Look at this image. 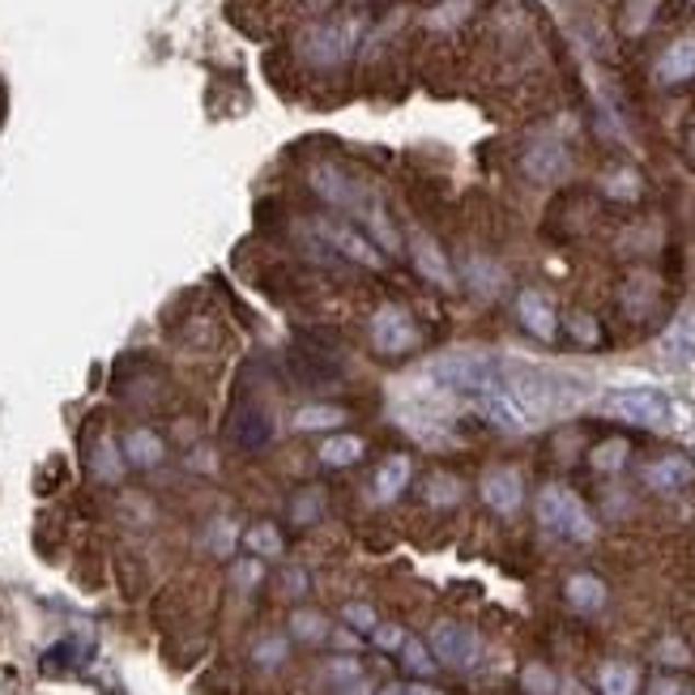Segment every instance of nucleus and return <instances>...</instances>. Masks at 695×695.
<instances>
[{
    "instance_id": "obj_1",
    "label": "nucleus",
    "mask_w": 695,
    "mask_h": 695,
    "mask_svg": "<svg viewBox=\"0 0 695 695\" xmlns=\"http://www.w3.org/2000/svg\"><path fill=\"white\" fill-rule=\"evenodd\" d=\"M500 388L503 397L525 414V423L534 419H559L568 410H577L584 401L589 385L577 376H559V372H542L529 363H500Z\"/></svg>"
},
{
    "instance_id": "obj_2",
    "label": "nucleus",
    "mask_w": 695,
    "mask_h": 695,
    "mask_svg": "<svg viewBox=\"0 0 695 695\" xmlns=\"http://www.w3.org/2000/svg\"><path fill=\"white\" fill-rule=\"evenodd\" d=\"M534 508H538L542 529H550L555 538H568V542L593 538V521H589L584 503H580L568 487H542Z\"/></svg>"
},
{
    "instance_id": "obj_3",
    "label": "nucleus",
    "mask_w": 695,
    "mask_h": 695,
    "mask_svg": "<svg viewBox=\"0 0 695 695\" xmlns=\"http://www.w3.org/2000/svg\"><path fill=\"white\" fill-rule=\"evenodd\" d=\"M354 39H358V22L346 18V22H316L299 35V56L308 60L311 69H338L354 52Z\"/></svg>"
},
{
    "instance_id": "obj_4",
    "label": "nucleus",
    "mask_w": 695,
    "mask_h": 695,
    "mask_svg": "<svg viewBox=\"0 0 695 695\" xmlns=\"http://www.w3.org/2000/svg\"><path fill=\"white\" fill-rule=\"evenodd\" d=\"M367 338H372L376 354H385V358H401V354H410V350L423 342V329L414 324V316H410L406 308L385 304V308L372 311V320H367Z\"/></svg>"
},
{
    "instance_id": "obj_5",
    "label": "nucleus",
    "mask_w": 695,
    "mask_h": 695,
    "mask_svg": "<svg viewBox=\"0 0 695 695\" xmlns=\"http://www.w3.org/2000/svg\"><path fill=\"white\" fill-rule=\"evenodd\" d=\"M431 372H435V380L465 388V392H474V397L487 392V388H500V363H491V358H482V354H448V358H440Z\"/></svg>"
},
{
    "instance_id": "obj_6",
    "label": "nucleus",
    "mask_w": 695,
    "mask_h": 695,
    "mask_svg": "<svg viewBox=\"0 0 695 695\" xmlns=\"http://www.w3.org/2000/svg\"><path fill=\"white\" fill-rule=\"evenodd\" d=\"M426 649L440 657L444 665L465 670V665H474V661H478V636H474L465 623H457V618H440V623L431 627Z\"/></svg>"
},
{
    "instance_id": "obj_7",
    "label": "nucleus",
    "mask_w": 695,
    "mask_h": 695,
    "mask_svg": "<svg viewBox=\"0 0 695 695\" xmlns=\"http://www.w3.org/2000/svg\"><path fill=\"white\" fill-rule=\"evenodd\" d=\"M606 410L623 419V423H636V426H661L670 419V406L657 388H627V392H615L606 401Z\"/></svg>"
},
{
    "instance_id": "obj_8",
    "label": "nucleus",
    "mask_w": 695,
    "mask_h": 695,
    "mask_svg": "<svg viewBox=\"0 0 695 695\" xmlns=\"http://www.w3.org/2000/svg\"><path fill=\"white\" fill-rule=\"evenodd\" d=\"M568 167H572V158H568V146H563L559 137H538V141H529V146L521 150V171H525L534 184L563 180Z\"/></svg>"
},
{
    "instance_id": "obj_9",
    "label": "nucleus",
    "mask_w": 695,
    "mask_h": 695,
    "mask_svg": "<svg viewBox=\"0 0 695 695\" xmlns=\"http://www.w3.org/2000/svg\"><path fill=\"white\" fill-rule=\"evenodd\" d=\"M227 435H231L235 448H243V453H257V448H265L273 440V423L270 414L261 410V406H252V401H239L231 414H227Z\"/></svg>"
},
{
    "instance_id": "obj_10",
    "label": "nucleus",
    "mask_w": 695,
    "mask_h": 695,
    "mask_svg": "<svg viewBox=\"0 0 695 695\" xmlns=\"http://www.w3.org/2000/svg\"><path fill=\"white\" fill-rule=\"evenodd\" d=\"M308 184L320 201H329V205H338V209H342V205H346V209H363L358 184L350 180L342 167H333V162H316L308 171Z\"/></svg>"
},
{
    "instance_id": "obj_11",
    "label": "nucleus",
    "mask_w": 695,
    "mask_h": 695,
    "mask_svg": "<svg viewBox=\"0 0 695 695\" xmlns=\"http://www.w3.org/2000/svg\"><path fill=\"white\" fill-rule=\"evenodd\" d=\"M482 500L491 503L495 512H503V516H512V512L521 508V500H525V482H521V474H516V469H508V465L487 469V474H482Z\"/></svg>"
},
{
    "instance_id": "obj_12",
    "label": "nucleus",
    "mask_w": 695,
    "mask_h": 695,
    "mask_svg": "<svg viewBox=\"0 0 695 695\" xmlns=\"http://www.w3.org/2000/svg\"><path fill=\"white\" fill-rule=\"evenodd\" d=\"M320 239H329L338 252H346L350 261H358V265H372V270H380L385 261H380V248L367 239L363 231H354V227H342V223H320L316 227Z\"/></svg>"
},
{
    "instance_id": "obj_13",
    "label": "nucleus",
    "mask_w": 695,
    "mask_h": 695,
    "mask_svg": "<svg viewBox=\"0 0 695 695\" xmlns=\"http://www.w3.org/2000/svg\"><path fill=\"white\" fill-rule=\"evenodd\" d=\"M653 78L661 81V86H683V81L695 78V35L674 39L661 56H657Z\"/></svg>"
},
{
    "instance_id": "obj_14",
    "label": "nucleus",
    "mask_w": 695,
    "mask_h": 695,
    "mask_svg": "<svg viewBox=\"0 0 695 695\" xmlns=\"http://www.w3.org/2000/svg\"><path fill=\"white\" fill-rule=\"evenodd\" d=\"M516 320H521L534 338L555 342V308L546 304V295H538V290H521V295H516Z\"/></svg>"
},
{
    "instance_id": "obj_15",
    "label": "nucleus",
    "mask_w": 695,
    "mask_h": 695,
    "mask_svg": "<svg viewBox=\"0 0 695 695\" xmlns=\"http://www.w3.org/2000/svg\"><path fill=\"white\" fill-rule=\"evenodd\" d=\"M695 478V465L687 457H661V462L645 465V482L661 491V495H674V491H683L687 482Z\"/></svg>"
},
{
    "instance_id": "obj_16",
    "label": "nucleus",
    "mask_w": 695,
    "mask_h": 695,
    "mask_svg": "<svg viewBox=\"0 0 695 695\" xmlns=\"http://www.w3.org/2000/svg\"><path fill=\"white\" fill-rule=\"evenodd\" d=\"M124 457H128V465H137V469H155L158 462H162V440H158V431H150V426H137V431H128L124 435V448H119Z\"/></svg>"
},
{
    "instance_id": "obj_17",
    "label": "nucleus",
    "mask_w": 695,
    "mask_h": 695,
    "mask_svg": "<svg viewBox=\"0 0 695 695\" xmlns=\"http://www.w3.org/2000/svg\"><path fill=\"white\" fill-rule=\"evenodd\" d=\"M563 593H568V602L577 606L580 615H593V611H602L606 606V584L597 577H589V572H580L563 584Z\"/></svg>"
},
{
    "instance_id": "obj_18",
    "label": "nucleus",
    "mask_w": 695,
    "mask_h": 695,
    "mask_svg": "<svg viewBox=\"0 0 695 695\" xmlns=\"http://www.w3.org/2000/svg\"><path fill=\"white\" fill-rule=\"evenodd\" d=\"M414 265H419V273L423 277H431L435 286H453V270H448V261H444V252L426 239V235H414Z\"/></svg>"
},
{
    "instance_id": "obj_19",
    "label": "nucleus",
    "mask_w": 695,
    "mask_h": 695,
    "mask_svg": "<svg viewBox=\"0 0 695 695\" xmlns=\"http://www.w3.org/2000/svg\"><path fill=\"white\" fill-rule=\"evenodd\" d=\"M406 482H410V457H388L376 474V500L392 503L406 491Z\"/></svg>"
},
{
    "instance_id": "obj_20",
    "label": "nucleus",
    "mask_w": 695,
    "mask_h": 695,
    "mask_svg": "<svg viewBox=\"0 0 695 695\" xmlns=\"http://www.w3.org/2000/svg\"><path fill=\"white\" fill-rule=\"evenodd\" d=\"M636 665H627V661H606L602 670H597V687L602 695H636Z\"/></svg>"
},
{
    "instance_id": "obj_21",
    "label": "nucleus",
    "mask_w": 695,
    "mask_h": 695,
    "mask_svg": "<svg viewBox=\"0 0 695 695\" xmlns=\"http://www.w3.org/2000/svg\"><path fill=\"white\" fill-rule=\"evenodd\" d=\"M657 9H661V0H627V4L618 9V31H623V35H645V31L653 26Z\"/></svg>"
},
{
    "instance_id": "obj_22",
    "label": "nucleus",
    "mask_w": 695,
    "mask_h": 695,
    "mask_svg": "<svg viewBox=\"0 0 695 695\" xmlns=\"http://www.w3.org/2000/svg\"><path fill=\"white\" fill-rule=\"evenodd\" d=\"M657 304V282L649 273H636L627 286H623V308L631 316H649V308Z\"/></svg>"
},
{
    "instance_id": "obj_23",
    "label": "nucleus",
    "mask_w": 695,
    "mask_h": 695,
    "mask_svg": "<svg viewBox=\"0 0 695 695\" xmlns=\"http://www.w3.org/2000/svg\"><path fill=\"white\" fill-rule=\"evenodd\" d=\"M358 457H363V440H354V435H329V440L320 444V462L333 465V469L354 465Z\"/></svg>"
},
{
    "instance_id": "obj_24",
    "label": "nucleus",
    "mask_w": 695,
    "mask_h": 695,
    "mask_svg": "<svg viewBox=\"0 0 695 695\" xmlns=\"http://www.w3.org/2000/svg\"><path fill=\"white\" fill-rule=\"evenodd\" d=\"M346 423V410L342 406H304L295 414V431H329V426Z\"/></svg>"
},
{
    "instance_id": "obj_25",
    "label": "nucleus",
    "mask_w": 695,
    "mask_h": 695,
    "mask_svg": "<svg viewBox=\"0 0 695 695\" xmlns=\"http://www.w3.org/2000/svg\"><path fill=\"white\" fill-rule=\"evenodd\" d=\"M358 214H363L367 231H372V239H376V248H380V252H397V243H401V239H397V231H392V223H388L385 209L372 201V205H363Z\"/></svg>"
},
{
    "instance_id": "obj_26",
    "label": "nucleus",
    "mask_w": 695,
    "mask_h": 695,
    "mask_svg": "<svg viewBox=\"0 0 695 695\" xmlns=\"http://www.w3.org/2000/svg\"><path fill=\"white\" fill-rule=\"evenodd\" d=\"M627 457H631V444L618 435V440H602V444L589 453V465H593V469H602V474H615V469H623Z\"/></svg>"
},
{
    "instance_id": "obj_27",
    "label": "nucleus",
    "mask_w": 695,
    "mask_h": 695,
    "mask_svg": "<svg viewBox=\"0 0 695 695\" xmlns=\"http://www.w3.org/2000/svg\"><path fill=\"white\" fill-rule=\"evenodd\" d=\"M423 500L431 508H453V503L462 500V482L453 474H431L423 482Z\"/></svg>"
},
{
    "instance_id": "obj_28",
    "label": "nucleus",
    "mask_w": 695,
    "mask_h": 695,
    "mask_svg": "<svg viewBox=\"0 0 695 695\" xmlns=\"http://www.w3.org/2000/svg\"><path fill=\"white\" fill-rule=\"evenodd\" d=\"M119 462H124V453H119L116 444H112V440H99V444H94V453H90V474H94V478H103V482H116Z\"/></svg>"
},
{
    "instance_id": "obj_29",
    "label": "nucleus",
    "mask_w": 695,
    "mask_h": 695,
    "mask_svg": "<svg viewBox=\"0 0 695 695\" xmlns=\"http://www.w3.org/2000/svg\"><path fill=\"white\" fill-rule=\"evenodd\" d=\"M465 282L478 290V295H495L503 286V273L491 265V261H482V257H474V261H465Z\"/></svg>"
},
{
    "instance_id": "obj_30",
    "label": "nucleus",
    "mask_w": 695,
    "mask_h": 695,
    "mask_svg": "<svg viewBox=\"0 0 695 695\" xmlns=\"http://www.w3.org/2000/svg\"><path fill=\"white\" fill-rule=\"evenodd\" d=\"M290 636L308 640V645H320V640H329V618L316 615V611H295L290 615Z\"/></svg>"
},
{
    "instance_id": "obj_31",
    "label": "nucleus",
    "mask_w": 695,
    "mask_h": 695,
    "mask_svg": "<svg viewBox=\"0 0 695 695\" xmlns=\"http://www.w3.org/2000/svg\"><path fill=\"white\" fill-rule=\"evenodd\" d=\"M320 508H324V495H320L316 487H308V491H299L295 503H290V521H295V525H311V521L320 516Z\"/></svg>"
},
{
    "instance_id": "obj_32",
    "label": "nucleus",
    "mask_w": 695,
    "mask_h": 695,
    "mask_svg": "<svg viewBox=\"0 0 695 695\" xmlns=\"http://www.w3.org/2000/svg\"><path fill=\"white\" fill-rule=\"evenodd\" d=\"M521 687L529 695H555L559 687H555V674L546 670V665H525L521 670Z\"/></svg>"
},
{
    "instance_id": "obj_33",
    "label": "nucleus",
    "mask_w": 695,
    "mask_h": 695,
    "mask_svg": "<svg viewBox=\"0 0 695 695\" xmlns=\"http://www.w3.org/2000/svg\"><path fill=\"white\" fill-rule=\"evenodd\" d=\"M286 653H290V645H286V636H265V640H261V645H257V665H265V670H270V665H282V661H286Z\"/></svg>"
},
{
    "instance_id": "obj_34",
    "label": "nucleus",
    "mask_w": 695,
    "mask_h": 695,
    "mask_svg": "<svg viewBox=\"0 0 695 695\" xmlns=\"http://www.w3.org/2000/svg\"><path fill=\"white\" fill-rule=\"evenodd\" d=\"M401 657H406L410 674H419V679H426V674L435 670V661H431V649H426V645H419V640H406V645H401Z\"/></svg>"
},
{
    "instance_id": "obj_35",
    "label": "nucleus",
    "mask_w": 695,
    "mask_h": 695,
    "mask_svg": "<svg viewBox=\"0 0 695 695\" xmlns=\"http://www.w3.org/2000/svg\"><path fill=\"white\" fill-rule=\"evenodd\" d=\"M469 9H474L469 0H448V4H440V9L431 13V26H435V31H448V26H457L462 18H469Z\"/></svg>"
},
{
    "instance_id": "obj_36",
    "label": "nucleus",
    "mask_w": 695,
    "mask_h": 695,
    "mask_svg": "<svg viewBox=\"0 0 695 695\" xmlns=\"http://www.w3.org/2000/svg\"><path fill=\"white\" fill-rule=\"evenodd\" d=\"M248 546H252L257 555H277V550H282V538H277L273 525H257V529H248Z\"/></svg>"
},
{
    "instance_id": "obj_37",
    "label": "nucleus",
    "mask_w": 695,
    "mask_h": 695,
    "mask_svg": "<svg viewBox=\"0 0 695 695\" xmlns=\"http://www.w3.org/2000/svg\"><path fill=\"white\" fill-rule=\"evenodd\" d=\"M606 189L611 196H623V201H631V196H640V175L627 167V171H615L611 180H606Z\"/></svg>"
},
{
    "instance_id": "obj_38",
    "label": "nucleus",
    "mask_w": 695,
    "mask_h": 695,
    "mask_svg": "<svg viewBox=\"0 0 695 695\" xmlns=\"http://www.w3.org/2000/svg\"><path fill=\"white\" fill-rule=\"evenodd\" d=\"M568 329H572V338H577L580 346H597V342H602V333H597V320H593V316H572V320H568Z\"/></svg>"
},
{
    "instance_id": "obj_39",
    "label": "nucleus",
    "mask_w": 695,
    "mask_h": 695,
    "mask_svg": "<svg viewBox=\"0 0 695 695\" xmlns=\"http://www.w3.org/2000/svg\"><path fill=\"white\" fill-rule=\"evenodd\" d=\"M372 631H376V645H380V649H385V653H397V649H401V645H406V631H401V627H372Z\"/></svg>"
},
{
    "instance_id": "obj_40",
    "label": "nucleus",
    "mask_w": 695,
    "mask_h": 695,
    "mask_svg": "<svg viewBox=\"0 0 695 695\" xmlns=\"http://www.w3.org/2000/svg\"><path fill=\"white\" fill-rule=\"evenodd\" d=\"M346 623H350V627H358V631H372V627H376V615H372V606H358V602H350V606H346Z\"/></svg>"
},
{
    "instance_id": "obj_41",
    "label": "nucleus",
    "mask_w": 695,
    "mask_h": 695,
    "mask_svg": "<svg viewBox=\"0 0 695 695\" xmlns=\"http://www.w3.org/2000/svg\"><path fill=\"white\" fill-rule=\"evenodd\" d=\"M649 695H687V692H683V683H679V679H665V674H661V679L649 683Z\"/></svg>"
},
{
    "instance_id": "obj_42",
    "label": "nucleus",
    "mask_w": 695,
    "mask_h": 695,
    "mask_svg": "<svg viewBox=\"0 0 695 695\" xmlns=\"http://www.w3.org/2000/svg\"><path fill=\"white\" fill-rule=\"evenodd\" d=\"M329 670H333V679H338V683H346V679H358V665H354L350 657H342V661H333Z\"/></svg>"
},
{
    "instance_id": "obj_43",
    "label": "nucleus",
    "mask_w": 695,
    "mask_h": 695,
    "mask_svg": "<svg viewBox=\"0 0 695 695\" xmlns=\"http://www.w3.org/2000/svg\"><path fill=\"white\" fill-rule=\"evenodd\" d=\"M380 695H440V692H431V687H419V683H414V687H406V683H392V687H385Z\"/></svg>"
},
{
    "instance_id": "obj_44",
    "label": "nucleus",
    "mask_w": 695,
    "mask_h": 695,
    "mask_svg": "<svg viewBox=\"0 0 695 695\" xmlns=\"http://www.w3.org/2000/svg\"><path fill=\"white\" fill-rule=\"evenodd\" d=\"M286 593H304V589H308V580H304V572H286Z\"/></svg>"
},
{
    "instance_id": "obj_45",
    "label": "nucleus",
    "mask_w": 695,
    "mask_h": 695,
    "mask_svg": "<svg viewBox=\"0 0 695 695\" xmlns=\"http://www.w3.org/2000/svg\"><path fill=\"white\" fill-rule=\"evenodd\" d=\"M661 657H665V661H687L683 645H674V640H670V645H661Z\"/></svg>"
},
{
    "instance_id": "obj_46",
    "label": "nucleus",
    "mask_w": 695,
    "mask_h": 695,
    "mask_svg": "<svg viewBox=\"0 0 695 695\" xmlns=\"http://www.w3.org/2000/svg\"><path fill=\"white\" fill-rule=\"evenodd\" d=\"M311 9H324V4H333V0H308Z\"/></svg>"
},
{
    "instance_id": "obj_47",
    "label": "nucleus",
    "mask_w": 695,
    "mask_h": 695,
    "mask_svg": "<svg viewBox=\"0 0 695 695\" xmlns=\"http://www.w3.org/2000/svg\"><path fill=\"white\" fill-rule=\"evenodd\" d=\"M692 4H695V0H692Z\"/></svg>"
}]
</instances>
